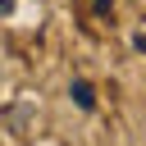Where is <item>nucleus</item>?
Wrapping results in <instances>:
<instances>
[{
  "label": "nucleus",
  "mask_w": 146,
  "mask_h": 146,
  "mask_svg": "<svg viewBox=\"0 0 146 146\" xmlns=\"http://www.w3.org/2000/svg\"><path fill=\"white\" fill-rule=\"evenodd\" d=\"M68 96L78 100V110H96V91H91V82L73 78V82H68Z\"/></svg>",
  "instance_id": "obj_1"
},
{
  "label": "nucleus",
  "mask_w": 146,
  "mask_h": 146,
  "mask_svg": "<svg viewBox=\"0 0 146 146\" xmlns=\"http://www.w3.org/2000/svg\"><path fill=\"white\" fill-rule=\"evenodd\" d=\"M96 14H114V0H96Z\"/></svg>",
  "instance_id": "obj_2"
},
{
  "label": "nucleus",
  "mask_w": 146,
  "mask_h": 146,
  "mask_svg": "<svg viewBox=\"0 0 146 146\" xmlns=\"http://www.w3.org/2000/svg\"><path fill=\"white\" fill-rule=\"evenodd\" d=\"M132 46H137V50L146 55V32H141V36H132Z\"/></svg>",
  "instance_id": "obj_3"
},
{
  "label": "nucleus",
  "mask_w": 146,
  "mask_h": 146,
  "mask_svg": "<svg viewBox=\"0 0 146 146\" xmlns=\"http://www.w3.org/2000/svg\"><path fill=\"white\" fill-rule=\"evenodd\" d=\"M9 5H14V0H0V14H9Z\"/></svg>",
  "instance_id": "obj_4"
}]
</instances>
